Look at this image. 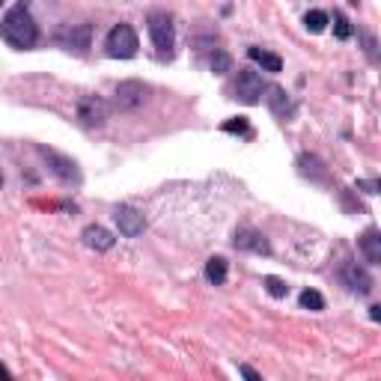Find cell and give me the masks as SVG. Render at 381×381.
<instances>
[{
	"mask_svg": "<svg viewBox=\"0 0 381 381\" xmlns=\"http://www.w3.org/2000/svg\"><path fill=\"white\" fill-rule=\"evenodd\" d=\"M0 39H3L9 48L15 51H27L36 45L39 39V27L30 15V6L27 3H15L9 6V13L0 18Z\"/></svg>",
	"mask_w": 381,
	"mask_h": 381,
	"instance_id": "1",
	"label": "cell"
},
{
	"mask_svg": "<svg viewBox=\"0 0 381 381\" xmlns=\"http://www.w3.org/2000/svg\"><path fill=\"white\" fill-rule=\"evenodd\" d=\"M149 39L158 51V57H173V45H176V27H173V18L167 13H149Z\"/></svg>",
	"mask_w": 381,
	"mask_h": 381,
	"instance_id": "2",
	"label": "cell"
},
{
	"mask_svg": "<svg viewBox=\"0 0 381 381\" xmlns=\"http://www.w3.org/2000/svg\"><path fill=\"white\" fill-rule=\"evenodd\" d=\"M105 48L114 60H131L134 54H137L140 42H137V33H134L131 24H126V21H119V24L107 33L105 39Z\"/></svg>",
	"mask_w": 381,
	"mask_h": 381,
	"instance_id": "3",
	"label": "cell"
},
{
	"mask_svg": "<svg viewBox=\"0 0 381 381\" xmlns=\"http://www.w3.org/2000/svg\"><path fill=\"white\" fill-rule=\"evenodd\" d=\"M36 152L63 185H81V170H77V164L69 158V155H63V152L51 149V147H42V143L36 147Z\"/></svg>",
	"mask_w": 381,
	"mask_h": 381,
	"instance_id": "4",
	"label": "cell"
},
{
	"mask_svg": "<svg viewBox=\"0 0 381 381\" xmlns=\"http://www.w3.org/2000/svg\"><path fill=\"white\" fill-rule=\"evenodd\" d=\"M232 98H239L244 105H260L262 102V93H265V81L260 72L253 69H239V77H235V87H232Z\"/></svg>",
	"mask_w": 381,
	"mask_h": 381,
	"instance_id": "5",
	"label": "cell"
},
{
	"mask_svg": "<svg viewBox=\"0 0 381 381\" xmlns=\"http://www.w3.org/2000/svg\"><path fill=\"white\" fill-rule=\"evenodd\" d=\"M147 98H149V87L143 81H122L114 89V107L117 110H137V107L147 105Z\"/></svg>",
	"mask_w": 381,
	"mask_h": 381,
	"instance_id": "6",
	"label": "cell"
},
{
	"mask_svg": "<svg viewBox=\"0 0 381 381\" xmlns=\"http://www.w3.org/2000/svg\"><path fill=\"white\" fill-rule=\"evenodd\" d=\"M337 277H340V283L349 289V292H354V295H369V292H373V277H369V271L364 265L352 262V260H345L340 265Z\"/></svg>",
	"mask_w": 381,
	"mask_h": 381,
	"instance_id": "7",
	"label": "cell"
},
{
	"mask_svg": "<svg viewBox=\"0 0 381 381\" xmlns=\"http://www.w3.org/2000/svg\"><path fill=\"white\" fill-rule=\"evenodd\" d=\"M107 114H110V105L105 102L102 96H81V102H77V119H81L84 126H89V128L105 126Z\"/></svg>",
	"mask_w": 381,
	"mask_h": 381,
	"instance_id": "8",
	"label": "cell"
},
{
	"mask_svg": "<svg viewBox=\"0 0 381 381\" xmlns=\"http://www.w3.org/2000/svg\"><path fill=\"white\" fill-rule=\"evenodd\" d=\"M232 248L235 251H248V253H260V256H268L271 253V244H268V239L253 230V227H239L232 232Z\"/></svg>",
	"mask_w": 381,
	"mask_h": 381,
	"instance_id": "9",
	"label": "cell"
},
{
	"mask_svg": "<svg viewBox=\"0 0 381 381\" xmlns=\"http://www.w3.org/2000/svg\"><path fill=\"white\" fill-rule=\"evenodd\" d=\"M114 223H117L119 235H126V239H137V235L147 230V221H143V215H140L137 209H131V206H117L114 209Z\"/></svg>",
	"mask_w": 381,
	"mask_h": 381,
	"instance_id": "10",
	"label": "cell"
},
{
	"mask_svg": "<svg viewBox=\"0 0 381 381\" xmlns=\"http://www.w3.org/2000/svg\"><path fill=\"white\" fill-rule=\"evenodd\" d=\"M89 39H93V27L89 24H72V27H63L57 33V42L66 51H75V54H87Z\"/></svg>",
	"mask_w": 381,
	"mask_h": 381,
	"instance_id": "11",
	"label": "cell"
},
{
	"mask_svg": "<svg viewBox=\"0 0 381 381\" xmlns=\"http://www.w3.org/2000/svg\"><path fill=\"white\" fill-rule=\"evenodd\" d=\"M81 239H84V244H87L89 251H98V253H105V251H110V248H114V244H117L114 232L105 230L102 223H89V227H84Z\"/></svg>",
	"mask_w": 381,
	"mask_h": 381,
	"instance_id": "12",
	"label": "cell"
},
{
	"mask_svg": "<svg viewBox=\"0 0 381 381\" xmlns=\"http://www.w3.org/2000/svg\"><path fill=\"white\" fill-rule=\"evenodd\" d=\"M298 173L304 179H310V182H316V185L328 182V170H324V164L316 158V155H310V152L298 155Z\"/></svg>",
	"mask_w": 381,
	"mask_h": 381,
	"instance_id": "13",
	"label": "cell"
},
{
	"mask_svg": "<svg viewBox=\"0 0 381 381\" xmlns=\"http://www.w3.org/2000/svg\"><path fill=\"white\" fill-rule=\"evenodd\" d=\"M361 253L369 265H381V232L375 227H369L361 235Z\"/></svg>",
	"mask_w": 381,
	"mask_h": 381,
	"instance_id": "14",
	"label": "cell"
},
{
	"mask_svg": "<svg viewBox=\"0 0 381 381\" xmlns=\"http://www.w3.org/2000/svg\"><path fill=\"white\" fill-rule=\"evenodd\" d=\"M248 57H251L256 66H262L265 72H280V69H283V60H280L277 54H271V51H262V48H248Z\"/></svg>",
	"mask_w": 381,
	"mask_h": 381,
	"instance_id": "15",
	"label": "cell"
},
{
	"mask_svg": "<svg viewBox=\"0 0 381 381\" xmlns=\"http://www.w3.org/2000/svg\"><path fill=\"white\" fill-rule=\"evenodd\" d=\"M265 98H268V105H271V110L277 117H289L292 114V105H289V98H286V93L280 87H265Z\"/></svg>",
	"mask_w": 381,
	"mask_h": 381,
	"instance_id": "16",
	"label": "cell"
},
{
	"mask_svg": "<svg viewBox=\"0 0 381 381\" xmlns=\"http://www.w3.org/2000/svg\"><path fill=\"white\" fill-rule=\"evenodd\" d=\"M227 260H221V256H211V260L206 262V280L211 286H223L227 283Z\"/></svg>",
	"mask_w": 381,
	"mask_h": 381,
	"instance_id": "17",
	"label": "cell"
},
{
	"mask_svg": "<svg viewBox=\"0 0 381 381\" xmlns=\"http://www.w3.org/2000/svg\"><path fill=\"white\" fill-rule=\"evenodd\" d=\"M298 304L304 307V310L322 313V310H324V298H322V292H316V289H304V292L298 295Z\"/></svg>",
	"mask_w": 381,
	"mask_h": 381,
	"instance_id": "18",
	"label": "cell"
},
{
	"mask_svg": "<svg viewBox=\"0 0 381 381\" xmlns=\"http://www.w3.org/2000/svg\"><path fill=\"white\" fill-rule=\"evenodd\" d=\"M304 27L310 33H322L324 27H328V13H322V9H310V13L304 15Z\"/></svg>",
	"mask_w": 381,
	"mask_h": 381,
	"instance_id": "19",
	"label": "cell"
},
{
	"mask_svg": "<svg viewBox=\"0 0 381 381\" xmlns=\"http://www.w3.org/2000/svg\"><path fill=\"white\" fill-rule=\"evenodd\" d=\"M209 66H211V72H215V75H227V72L232 69V60H230V54H227V51L215 48V54H211Z\"/></svg>",
	"mask_w": 381,
	"mask_h": 381,
	"instance_id": "20",
	"label": "cell"
},
{
	"mask_svg": "<svg viewBox=\"0 0 381 381\" xmlns=\"http://www.w3.org/2000/svg\"><path fill=\"white\" fill-rule=\"evenodd\" d=\"M262 283H265V292L271 295V298H286V295H289V286H286L280 277H265Z\"/></svg>",
	"mask_w": 381,
	"mask_h": 381,
	"instance_id": "21",
	"label": "cell"
},
{
	"mask_svg": "<svg viewBox=\"0 0 381 381\" xmlns=\"http://www.w3.org/2000/svg\"><path fill=\"white\" fill-rule=\"evenodd\" d=\"M352 24H349V18H345L343 13H334V36L337 39H352Z\"/></svg>",
	"mask_w": 381,
	"mask_h": 381,
	"instance_id": "22",
	"label": "cell"
},
{
	"mask_svg": "<svg viewBox=\"0 0 381 381\" xmlns=\"http://www.w3.org/2000/svg\"><path fill=\"white\" fill-rule=\"evenodd\" d=\"M221 128L227 134H251V126H248V119H244V117H232L230 122H223Z\"/></svg>",
	"mask_w": 381,
	"mask_h": 381,
	"instance_id": "23",
	"label": "cell"
},
{
	"mask_svg": "<svg viewBox=\"0 0 381 381\" xmlns=\"http://www.w3.org/2000/svg\"><path fill=\"white\" fill-rule=\"evenodd\" d=\"M239 373L244 375V381H262V375L256 373L253 366H248V364H241V366H239Z\"/></svg>",
	"mask_w": 381,
	"mask_h": 381,
	"instance_id": "24",
	"label": "cell"
},
{
	"mask_svg": "<svg viewBox=\"0 0 381 381\" xmlns=\"http://www.w3.org/2000/svg\"><path fill=\"white\" fill-rule=\"evenodd\" d=\"M357 188L366 190V194H378V182H375V179H369V182H357Z\"/></svg>",
	"mask_w": 381,
	"mask_h": 381,
	"instance_id": "25",
	"label": "cell"
},
{
	"mask_svg": "<svg viewBox=\"0 0 381 381\" xmlns=\"http://www.w3.org/2000/svg\"><path fill=\"white\" fill-rule=\"evenodd\" d=\"M369 319L378 322V319H381V307H369Z\"/></svg>",
	"mask_w": 381,
	"mask_h": 381,
	"instance_id": "26",
	"label": "cell"
},
{
	"mask_svg": "<svg viewBox=\"0 0 381 381\" xmlns=\"http://www.w3.org/2000/svg\"><path fill=\"white\" fill-rule=\"evenodd\" d=\"M0 381H13V375H9V369L0 364Z\"/></svg>",
	"mask_w": 381,
	"mask_h": 381,
	"instance_id": "27",
	"label": "cell"
},
{
	"mask_svg": "<svg viewBox=\"0 0 381 381\" xmlns=\"http://www.w3.org/2000/svg\"><path fill=\"white\" fill-rule=\"evenodd\" d=\"M0 185H3V176H0Z\"/></svg>",
	"mask_w": 381,
	"mask_h": 381,
	"instance_id": "28",
	"label": "cell"
}]
</instances>
